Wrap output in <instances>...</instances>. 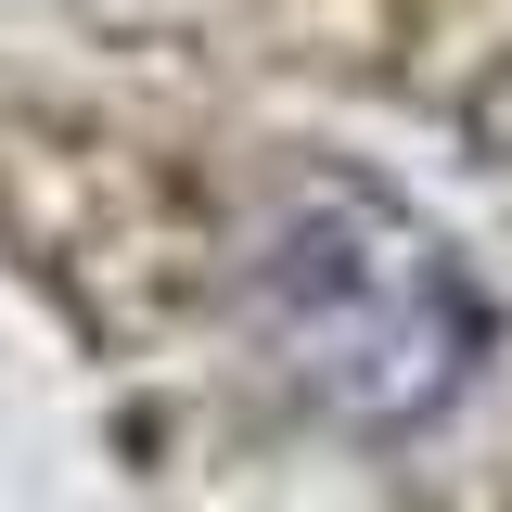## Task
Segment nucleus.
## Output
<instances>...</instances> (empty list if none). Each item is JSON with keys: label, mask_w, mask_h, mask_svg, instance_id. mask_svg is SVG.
<instances>
[{"label": "nucleus", "mask_w": 512, "mask_h": 512, "mask_svg": "<svg viewBox=\"0 0 512 512\" xmlns=\"http://www.w3.org/2000/svg\"><path fill=\"white\" fill-rule=\"evenodd\" d=\"M244 320L269 346V372L308 410L359 423V436L436 423L487 372V333H500L474 269L372 180H295L282 192V218L244 256Z\"/></svg>", "instance_id": "nucleus-1"}]
</instances>
